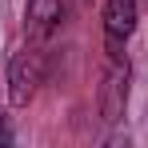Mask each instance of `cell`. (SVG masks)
I'll return each instance as SVG.
<instances>
[{
	"instance_id": "6da1fadb",
	"label": "cell",
	"mask_w": 148,
	"mask_h": 148,
	"mask_svg": "<svg viewBox=\"0 0 148 148\" xmlns=\"http://www.w3.org/2000/svg\"><path fill=\"white\" fill-rule=\"evenodd\" d=\"M128 84H132V64L128 56L116 52V56H104V76H100V116L108 124L124 120L128 112Z\"/></svg>"
},
{
	"instance_id": "7a4b0ae2",
	"label": "cell",
	"mask_w": 148,
	"mask_h": 148,
	"mask_svg": "<svg viewBox=\"0 0 148 148\" xmlns=\"http://www.w3.org/2000/svg\"><path fill=\"white\" fill-rule=\"evenodd\" d=\"M44 84V52L36 48V44H28L12 56V64H8V100L16 104V108H24L28 100L36 96V88Z\"/></svg>"
},
{
	"instance_id": "3957f363",
	"label": "cell",
	"mask_w": 148,
	"mask_h": 148,
	"mask_svg": "<svg viewBox=\"0 0 148 148\" xmlns=\"http://www.w3.org/2000/svg\"><path fill=\"white\" fill-rule=\"evenodd\" d=\"M140 20V0H108L104 4V56L124 52L128 36L136 32Z\"/></svg>"
},
{
	"instance_id": "277c9868",
	"label": "cell",
	"mask_w": 148,
	"mask_h": 148,
	"mask_svg": "<svg viewBox=\"0 0 148 148\" xmlns=\"http://www.w3.org/2000/svg\"><path fill=\"white\" fill-rule=\"evenodd\" d=\"M64 20V0H28L24 4V32L28 40H48Z\"/></svg>"
},
{
	"instance_id": "5b68a950",
	"label": "cell",
	"mask_w": 148,
	"mask_h": 148,
	"mask_svg": "<svg viewBox=\"0 0 148 148\" xmlns=\"http://www.w3.org/2000/svg\"><path fill=\"white\" fill-rule=\"evenodd\" d=\"M12 144V128H8V116H4V108H0V148Z\"/></svg>"
},
{
	"instance_id": "8992f818",
	"label": "cell",
	"mask_w": 148,
	"mask_h": 148,
	"mask_svg": "<svg viewBox=\"0 0 148 148\" xmlns=\"http://www.w3.org/2000/svg\"><path fill=\"white\" fill-rule=\"evenodd\" d=\"M140 4H148V0H140Z\"/></svg>"
}]
</instances>
